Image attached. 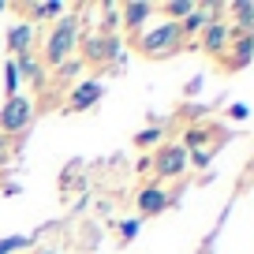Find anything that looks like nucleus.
Returning a JSON list of instances; mask_svg holds the SVG:
<instances>
[{
  "mask_svg": "<svg viewBox=\"0 0 254 254\" xmlns=\"http://www.w3.org/2000/svg\"><path fill=\"white\" fill-rule=\"evenodd\" d=\"M79 49H82V23H79L75 11H64V15H56L53 30H49V38H45L41 64H45V67H60L64 60L79 56Z\"/></svg>",
  "mask_w": 254,
  "mask_h": 254,
  "instance_id": "f257e3e1",
  "label": "nucleus"
},
{
  "mask_svg": "<svg viewBox=\"0 0 254 254\" xmlns=\"http://www.w3.org/2000/svg\"><path fill=\"white\" fill-rule=\"evenodd\" d=\"M176 49H183V34H180V23H157L153 30H146L138 38V53L150 56V60H161V56H172Z\"/></svg>",
  "mask_w": 254,
  "mask_h": 254,
  "instance_id": "f03ea898",
  "label": "nucleus"
},
{
  "mask_svg": "<svg viewBox=\"0 0 254 254\" xmlns=\"http://www.w3.org/2000/svg\"><path fill=\"white\" fill-rule=\"evenodd\" d=\"M34 120V101L23 94H11L8 101H4V109H0V135L11 138V135H23L26 127H30Z\"/></svg>",
  "mask_w": 254,
  "mask_h": 254,
  "instance_id": "7ed1b4c3",
  "label": "nucleus"
},
{
  "mask_svg": "<svg viewBox=\"0 0 254 254\" xmlns=\"http://www.w3.org/2000/svg\"><path fill=\"white\" fill-rule=\"evenodd\" d=\"M190 168V153L183 150L180 142H165L157 150V161H153V172L161 176V180H180L183 172Z\"/></svg>",
  "mask_w": 254,
  "mask_h": 254,
  "instance_id": "20e7f679",
  "label": "nucleus"
},
{
  "mask_svg": "<svg viewBox=\"0 0 254 254\" xmlns=\"http://www.w3.org/2000/svg\"><path fill=\"white\" fill-rule=\"evenodd\" d=\"M228 41H232V23H224V19H213V23L202 30L198 45H202V53L221 56V53H228Z\"/></svg>",
  "mask_w": 254,
  "mask_h": 254,
  "instance_id": "39448f33",
  "label": "nucleus"
},
{
  "mask_svg": "<svg viewBox=\"0 0 254 254\" xmlns=\"http://www.w3.org/2000/svg\"><path fill=\"white\" fill-rule=\"evenodd\" d=\"M8 45H11V60L34 53V23L30 19H19V23L8 30Z\"/></svg>",
  "mask_w": 254,
  "mask_h": 254,
  "instance_id": "423d86ee",
  "label": "nucleus"
},
{
  "mask_svg": "<svg viewBox=\"0 0 254 254\" xmlns=\"http://www.w3.org/2000/svg\"><path fill=\"white\" fill-rule=\"evenodd\" d=\"M101 94H105V86H101V82H94V79L79 82V86L71 90V109H75V112L90 109V105H97V101H101Z\"/></svg>",
  "mask_w": 254,
  "mask_h": 254,
  "instance_id": "0eeeda50",
  "label": "nucleus"
},
{
  "mask_svg": "<svg viewBox=\"0 0 254 254\" xmlns=\"http://www.w3.org/2000/svg\"><path fill=\"white\" fill-rule=\"evenodd\" d=\"M165 206H168L165 187H146L142 194H138V213H142V217H157V213H165Z\"/></svg>",
  "mask_w": 254,
  "mask_h": 254,
  "instance_id": "6e6552de",
  "label": "nucleus"
},
{
  "mask_svg": "<svg viewBox=\"0 0 254 254\" xmlns=\"http://www.w3.org/2000/svg\"><path fill=\"white\" fill-rule=\"evenodd\" d=\"M209 23H213V8H209V4H198V8H194V11H190V15L180 23V34H183V38H190V34H202Z\"/></svg>",
  "mask_w": 254,
  "mask_h": 254,
  "instance_id": "1a4fd4ad",
  "label": "nucleus"
},
{
  "mask_svg": "<svg viewBox=\"0 0 254 254\" xmlns=\"http://www.w3.org/2000/svg\"><path fill=\"white\" fill-rule=\"evenodd\" d=\"M153 11V4H146V0H138V4H120V23L127 26V30H138V26H146V15Z\"/></svg>",
  "mask_w": 254,
  "mask_h": 254,
  "instance_id": "9d476101",
  "label": "nucleus"
},
{
  "mask_svg": "<svg viewBox=\"0 0 254 254\" xmlns=\"http://www.w3.org/2000/svg\"><path fill=\"white\" fill-rule=\"evenodd\" d=\"M232 49H236V53H232L228 60H221V64H228V67H243V64L251 60V38L243 34V38H239V41H236Z\"/></svg>",
  "mask_w": 254,
  "mask_h": 254,
  "instance_id": "9b49d317",
  "label": "nucleus"
},
{
  "mask_svg": "<svg viewBox=\"0 0 254 254\" xmlns=\"http://www.w3.org/2000/svg\"><path fill=\"white\" fill-rule=\"evenodd\" d=\"M23 11L26 15H34V19H45V15H64V4H56V0H49V4H23Z\"/></svg>",
  "mask_w": 254,
  "mask_h": 254,
  "instance_id": "f8f14e48",
  "label": "nucleus"
},
{
  "mask_svg": "<svg viewBox=\"0 0 254 254\" xmlns=\"http://www.w3.org/2000/svg\"><path fill=\"white\" fill-rule=\"evenodd\" d=\"M79 71H82V56H71V60H64L60 67H53V75H56L60 82H71Z\"/></svg>",
  "mask_w": 254,
  "mask_h": 254,
  "instance_id": "ddd939ff",
  "label": "nucleus"
},
{
  "mask_svg": "<svg viewBox=\"0 0 254 254\" xmlns=\"http://www.w3.org/2000/svg\"><path fill=\"white\" fill-rule=\"evenodd\" d=\"M194 8H198V4H190V0H176V4H165V15H168V23H180V19H187Z\"/></svg>",
  "mask_w": 254,
  "mask_h": 254,
  "instance_id": "4468645a",
  "label": "nucleus"
},
{
  "mask_svg": "<svg viewBox=\"0 0 254 254\" xmlns=\"http://www.w3.org/2000/svg\"><path fill=\"white\" fill-rule=\"evenodd\" d=\"M232 11L239 15V19H236V26H239V30L247 34V30L254 26V19H251V15H254V4H232Z\"/></svg>",
  "mask_w": 254,
  "mask_h": 254,
  "instance_id": "2eb2a0df",
  "label": "nucleus"
},
{
  "mask_svg": "<svg viewBox=\"0 0 254 254\" xmlns=\"http://www.w3.org/2000/svg\"><path fill=\"white\" fill-rule=\"evenodd\" d=\"M26 243H30L26 236H8V239H0V254H15V251H23Z\"/></svg>",
  "mask_w": 254,
  "mask_h": 254,
  "instance_id": "dca6fc26",
  "label": "nucleus"
},
{
  "mask_svg": "<svg viewBox=\"0 0 254 254\" xmlns=\"http://www.w3.org/2000/svg\"><path fill=\"white\" fill-rule=\"evenodd\" d=\"M157 138H161V131H142V135H138L135 142H138V146H153Z\"/></svg>",
  "mask_w": 254,
  "mask_h": 254,
  "instance_id": "f3484780",
  "label": "nucleus"
},
{
  "mask_svg": "<svg viewBox=\"0 0 254 254\" xmlns=\"http://www.w3.org/2000/svg\"><path fill=\"white\" fill-rule=\"evenodd\" d=\"M4 161H8V138L0 135V165H4Z\"/></svg>",
  "mask_w": 254,
  "mask_h": 254,
  "instance_id": "a211bd4d",
  "label": "nucleus"
},
{
  "mask_svg": "<svg viewBox=\"0 0 254 254\" xmlns=\"http://www.w3.org/2000/svg\"><path fill=\"white\" fill-rule=\"evenodd\" d=\"M0 11H8V4H4V0H0Z\"/></svg>",
  "mask_w": 254,
  "mask_h": 254,
  "instance_id": "6ab92c4d",
  "label": "nucleus"
}]
</instances>
